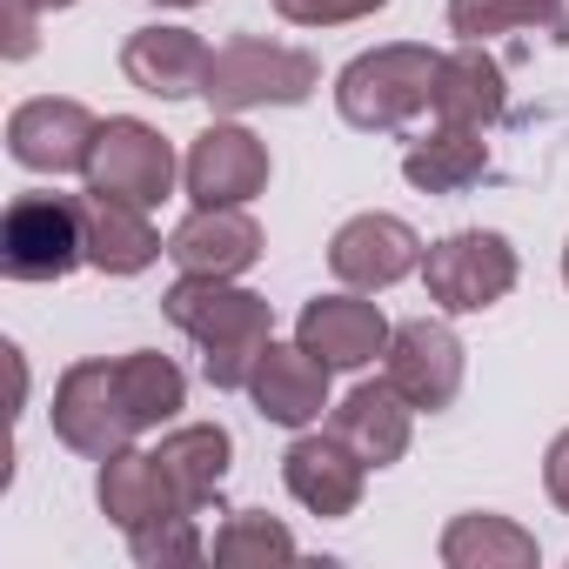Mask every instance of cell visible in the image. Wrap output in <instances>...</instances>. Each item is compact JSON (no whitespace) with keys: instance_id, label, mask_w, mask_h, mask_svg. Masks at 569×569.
<instances>
[{"instance_id":"cell-9","label":"cell","mask_w":569,"mask_h":569,"mask_svg":"<svg viewBox=\"0 0 569 569\" xmlns=\"http://www.w3.org/2000/svg\"><path fill=\"white\" fill-rule=\"evenodd\" d=\"M181 181H188L194 208H241L268 188V148L248 128L214 121V128L194 134V148L181 161Z\"/></svg>"},{"instance_id":"cell-24","label":"cell","mask_w":569,"mask_h":569,"mask_svg":"<svg viewBox=\"0 0 569 569\" xmlns=\"http://www.w3.org/2000/svg\"><path fill=\"white\" fill-rule=\"evenodd\" d=\"M114 369H121V396H128V409H134L141 429H161V422H174V416L188 409V376H181L168 356L134 349V356H121Z\"/></svg>"},{"instance_id":"cell-25","label":"cell","mask_w":569,"mask_h":569,"mask_svg":"<svg viewBox=\"0 0 569 569\" xmlns=\"http://www.w3.org/2000/svg\"><path fill=\"white\" fill-rule=\"evenodd\" d=\"M449 28L462 41H489L509 28H562L569 34V8L562 0H449Z\"/></svg>"},{"instance_id":"cell-21","label":"cell","mask_w":569,"mask_h":569,"mask_svg":"<svg viewBox=\"0 0 569 569\" xmlns=\"http://www.w3.org/2000/svg\"><path fill=\"white\" fill-rule=\"evenodd\" d=\"M502 108H509V88H502V68L482 54V41H462L456 54H442L436 121H456V128H489V121H502Z\"/></svg>"},{"instance_id":"cell-8","label":"cell","mask_w":569,"mask_h":569,"mask_svg":"<svg viewBox=\"0 0 569 569\" xmlns=\"http://www.w3.org/2000/svg\"><path fill=\"white\" fill-rule=\"evenodd\" d=\"M94 134H101V121L81 101H68V94L21 101L8 114V154L21 168H34V174H74V168H88Z\"/></svg>"},{"instance_id":"cell-11","label":"cell","mask_w":569,"mask_h":569,"mask_svg":"<svg viewBox=\"0 0 569 569\" xmlns=\"http://www.w3.org/2000/svg\"><path fill=\"white\" fill-rule=\"evenodd\" d=\"M329 376L336 369L316 362L302 342H268L261 362H254V376H248V402L274 429H309L329 409Z\"/></svg>"},{"instance_id":"cell-16","label":"cell","mask_w":569,"mask_h":569,"mask_svg":"<svg viewBox=\"0 0 569 569\" xmlns=\"http://www.w3.org/2000/svg\"><path fill=\"white\" fill-rule=\"evenodd\" d=\"M409 429H416V402L382 376V382H356L336 409V436L369 462V469H389L409 456Z\"/></svg>"},{"instance_id":"cell-10","label":"cell","mask_w":569,"mask_h":569,"mask_svg":"<svg viewBox=\"0 0 569 569\" xmlns=\"http://www.w3.org/2000/svg\"><path fill=\"white\" fill-rule=\"evenodd\" d=\"M389 382L416 402V416H436L462 396V336L436 316H416L389 336Z\"/></svg>"},{"instance_id":"cell-32","label":"cell","mask_w":569,"mask_h":569,"mask_svg":"<svg viewBox=\"0 0 569 569\" xmlns=\"http://www.w3.org/2000/svg\"><path fill=\"white\" fill-rule=\"evenodd\" d=\"M161 8H201V0H161Z\"/></svg>"},{"instance_id":"cell-12","label":"cell","mask_w":569,"mask_h":569,"mask_svg":"<svg viewBox=\"0 0 569 569\" xmlns=\"http://www.w3.org/2000/svg\"><path fill=\"white\" fill-rule=\"evenodd\" d=\"M422 254L429 248L402 214H356L329 241V268L349 281V289H396L402 274L422 268Z\"/></svg>"},{"instance_id":"cell-22","label":"cell","mask_w":569,"mask_h":569,"mask_svg":"<svg viewBox=\"0 0 569 569\" xmlns=\"http://www.w3.org/2000/svg\"><path fill=\"white\" fill-rule=\"evenodd\" d=\"M402 174H409V188H422V194H462V188H476V181L489 174V141H482V128L442 121L436 134L409 141Z\"/></svg>"},{"instance_id":"cell-6","label":"cell","mask_w":569,"mask_h":569,"mask_svg":"<svg viewBox=\"0 0 569 569\" xmlns=\"http://www.w3.org/2000/svg\"><path fill=\"white\" fill-rule=\"evenodd\" d=\"M54 436L88 456V462H108L121 449H134L141 422L121 396V369L114 362H74L61 382H54Z\"/></svg>"},{"instance_id":"cell-20","label":"cell","mask_w":569,"mask_h":569,"mask_svg":"<svg viewBox=\"0 0 569 569\" xmlns=\"http://www.w3.org/2000/svg\"><path fill=\"white\" fill-rule=\"evenodd\" d=\"M161 469H168V482H174V496H181V509H208L214 502V489L228 482V462H234V436L221 429V422H181V429H168L161 436Z\"/></svg>"},{"instance_id":"cell-3","label":"cell","mask_w":569,"mask_h":569,"mask_svg":"<svg viewBox=\"0 0 569 569\" xmlns=\"http://www.w3.org/2000/svg\"><path fill=\"white\" fill-rule=\"evenodd\" d=\"M316 88H322L316 54L281 48V41H261V34H234V41H221L208 54L201 101L214 114H248V108H302Z\"/></svg>"},{"instance_id":"cell-23","label":"cell","mask_w":569,"mask_h":569,"mask_svg":"<svg viewBox=\"0 0 569 569\" xmlns=\"http://www.w3.org/2000/svg\"><path fill=\"white\" fill-rule=\"evenodd\" d=\"M436 556L449 562V569H536L542 562V549H536V536L522 529V522H509V516H456L449 529H442V542H436Z\"/></svg>"},{"instance_id":"cell-2","label":"cell","mask_w":569,"mask_h":569,"mask_svg":"<svg viewBox=\"0 0 569 569\" xmlns=\"http://www.w3.org/2000/svg\"><path fill=\"white\" fill-rule=\"evenodd\" d=\"M436 81H442V54H436V48L389 41V48L356 54V61L336 74V108H342V121L362 128V134H396V128H409L422 108H436Z\"/></svg>"},{"instance_id":"cell-1","label":"cell","mask_w":569,"mask_h":569,"mask_svg":"<svg viewBox=\"0 0 569 569\" xmlns=\"http://www.w3.org/2000/svg\"><path fill=\"white\" fill-rule=\"evenodd\" d=\"M161 316L201 349V376L214 389H248L261 349L274 342V309L254 289H234L228 274H181L161 296Z\"/></svg>"},{"instance_id":"cell-30","label":"cell","mask_w":569,"mask_h":569,"mask_svg":"<svg viewBox=\"0 0 569 569\" xmlns=\"http://www.w3.org/2000/svg\"><path fill=\"white\" fill-rule=\"evenodd\" d=\"M34 21H41V14L8 8V61H28V54H34Z\"/></svg>"},{"instance_id":"cell-27","label":"cell","mask_w":569,"mask_h":569,"mask_svg":"<svg viewBox=\"0 0 569 569\" xmlns=\"http://www.w3.org/2000/svg\"><path fill=\"white\" fill-rule=\"evenodd\" d=\"M128 549H134V562H148V569H174V562H201V556H208V542H201V529H194V509H174V516H161V522L128 529Z\"/></svg>"},{"instance_id":"cell-31","label":"cell","mask_w":569,"mask_h":569,"mask_svg":"<svg viewBox=\"0 0 569 569\" xmlns=\"http://www.w3.org/2000/svg\"><path fill=\"white\" fill-rule=\"evenodd\" d=\"M8 8H28V14H61V8H74V0H8Z\"/></svg>"},{"instance_id":"cell-26","label":"cell","mask_w":569,"mask_h":569,"mask_svg":"<svg viewBox=\"0 0 569 569\" xmlns=\"http://www.w3.org/2000/svg\"><path fill=\"white\" fill-rule=\"evenodd\" d=\"M281 556H296V536L281 529L274 516H261V509H234L214 529V562H228V569H241V562H281Z\"/></svg>"},{"instance_id":"cell-19","label":"cell","mask_w":569,"mask_h":569,"mask_svg":"<svg viewBox=\"0 0 569 569\" xmlns=\"http://www.w3.org/2000/svg\"><path fill=\"white\" fill-rule=\"evenodd\" d=\"M94 502H101V516H108L121 536L181 509V496H174L161 456H141V449H121V456L101 462V476H94Z\"/></svg>"},{"instance_id":"cell-5","label":"cell","mask_w":569,"mask_h":569,"mask_svg":"<svg viewBox=\"0 0 569 569\" xmlns=\"http://www.w3.org/2000/svg\"><path fill=\"white\" fill-rule=\"evenodd\" d=\"M422 281H429V302L442 316H482L516 289V248L496 228H462L442 234L422 254Z\"/></svg>"},{"instance_id":"cell-29","label":"cell","mask_w":569,"mask_h":569,"mask_svg":"<svg viewBox=\"0 0 569 569\" xmlns=\"http://www.w3.org/2000/svg\"><path fill=\"white\" fill-rule=\"evenodd\" d=\"M542 489H549V502L569 516V429L549 442V456H542Z\"/></svg>"},{"instance_id":"cell-17","label":"cell","mask_w":569,"mask_h":569,"mask_svg":"<svg viewBox=\"0 0 569 569\" xmlns=\"http://www.w3.org/2000/svg\"><path fill=\"white\" fill-rule=\"evenodd\" d=\"M121 74L154 101H188L208 81V48L188 28H134L121 48Z\"/></svg>"},{"instance_id":"cell-33","label":"cell","mask_w":569,"mask_h":569,"mask_svg":"<svg viewBox=\"0 0 569 569\" xmlns=\"http://www.w3.org/2000/svg\"><path fill=\"white\" fill-rule=\"evenodd\" d=\"M562 281H569V241H562Z\"/></svg>"},{"instance_id":"cell-4","label":"cell","mask_w":569,"mask_h":569,"mask_svg":"<svg viewBox=\"0 0 569 569\" xmlns=\"http://www.w3.org/2000/svg\"><path fill=\"white\" fill-rule=\"evenodd\" d=\"M88 261L81 201L68 194H21L0 221V274L8 281H68Z\"/></svg>"},{"instance_id":"cell-7","label":"cell","mask_w":569,"mask_h":569,"mask_svg":"<svg viewBox=\"0 0 569 569\" xmlns=\"http://www.w3.org/2000/svg\"><path fill=\"white\" fill-rule=\"evenodd\" d=\"M81 174H88L94 194L154 208V201L174 194V148H168L161 128H148V121H134V114H114V121H101L94 154H88Z\"/></svg>"},{"instance_id":"cell-15","label":"cell","mask_w":569,"mask_h":569,"mask_svg":"<svg viewBox=\"0 0 569 569\" xmlns=\"http://www.w3.org/2000/svg\"><path fill=\"white\" fill-rule=\"evenodd\" d=\"M168 261L181 274H248L261 261V228L248 208H194L174 234H168Z\"/></svg>"},{"instance_id":"cell-14","label":"cell","mask_w":569,"mask_h":569,"mask_svg":"<svg viewBox=\"0 0 569 569\" xmlns=\"http://www.w3.org/2000/svg\"><path fill=\"white\" fill-rule=\"evenodd\" d=\"M389 316L362 296H316L296 322V342L329 369H369L376 356H389Z\"/></svg>"},{"instance_id":"cell-13","label":"cell","mask_w":569,"mask_h":569,"mask_svg":"<svg viewBox=\"0 0 569 569\" xmlns=\"http://www.w3.org/2000/svg\"><path fill=\"white\" fill-rule=\"evenodd\" d=\"M281 482H289V496L309 516H356L362 482H369V462L336 429L329 436H296L289 456H281Z\"/></svg>"},{"instance_id":"cell-28","label":"cell","mask_w":569,"mask_h":569,"mask_svg":"<svg viewBox=\"0 0 569 569\" xmlns=\"http://www.w3.org/2000/svg\"><path fill=\"white\" fill-rule=\"evenodd\" d=\"M382 8L389 0H274V14L296 28H342V21H369Z\"/></svg>"},{"instance_id":"cell-18","label":"cell","mask_w":569,"mask_h":569,"mask_svg":"<svg viewBox=\"0 0 569 569\" xmlns=\"http://www.w3.org/2000/svg\"><path fill=\"white\" fill-rule=\"evenodd\" d=\"M81 228H88V268H101V274H141V268H154L168 254L148 208L94 194V188L81 194Z\"/></svg>"}]
</instances>
